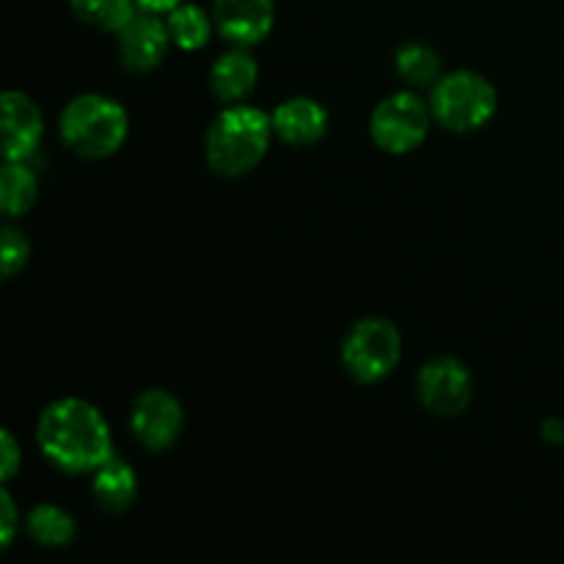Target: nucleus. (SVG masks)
<instances>
[{
  "label": "nucleus",
  "instance_id": "4be33fe9",
  "mask_svg": "<svg viewBox=\"0 0 564 564\" xmlns=\"http://www.w3.org/2000/svg\"><path fill=\"white\" fill-rule=\"evenodd\" d=\"M0 452H3V482H9L22 463V449L9 430H3V435H0Z\"/></svg>",
  "mask_w": 564,
  "mask_h": 564
},
{
  "label": "nucleus",
  "instance_id": "5701e85b",
  "mask_svg": "<svg viewBox=\"0 0 564 564\" xmlns=\"http://www.w3.org/2000/svg\"><path fill=\"white\" fill-rule=\"evenodd\" d=\"M138 9L143 11H154V14H169L171 9H176L180 3H185V0H135Z\"/></svg>",
  "mask_w": 564,
  "mask_h": 564
},
{
  "label": "nucleus",
  "instance_id": "1a4fd4ad",
  "mask_svg": "<svg viewBox=\"0 0 564 564\" xmlns=\"http://www.w3.org/2000/svg\"><path fill=\"white\" fill-rule=\"evenodd\" d=\"M171 44H174V39H171L169 22L154 11L138 9L132 20L119 31L121 64L138 75L158 69L169 55Z\"/></svg>",
  "mask_w": 564,
  "mask_h": 564
},
{
  "label": "nucleus",
  "instance_id": "39448f33",
  "mask_svg": "<svg viewBox=\"0 0 564 564\" xmlns=\"http://www.w3.org/2000/svg\"><path fill=\"white\" fill-rule=\"evenodd\" d=\"M402 358V334L391 319H358L341 341V367L358 383H380Z\"/></svg>",
  "mask_w": 564,
  "mask_h": 564
},
{
  "label": "nucleus",
  "instance_id": "6e6552de",
  "mask_svg": "<svg viewBox=\"0 0 564 564\" xmlns=\"http://www.w3.org/2000/svg\"><path fill=\"white\" fill-rule=\"evenodd\" d=\"M130 427L143 449L169 452L185 427L182 402L165 389H147L132 402Z\"/></svg>",
  "mask_w": 564,
  "mask_h": 564
},
{
  "label": "nucleus",
  "instance_id": "b1692460",
  "mask_svg": "<svg viewBox=\"0 0 564 564\" xmlns=\"http://www.w3.org/2000/svg\"><path fill=\"white\" fill-rule=\"evenodd\" d=\"M545 438L554 441V444H560V441H564V422H560V419H551V422H545Z\"/></svg>",
  "mask_w": 564,
  "mask_h": 564
},
{
  "label": "nucleus",
  "instance_id": "0eeeda50",
  "mask_svg": "<svg viewBox=\"0 0 564 564\" xmlns=\"http://www.w3.org/2000/svg\"><path fill=\"white\" fill-rule=\"evenodd\" d=\"M419 402L433 416H460L474 397L471 372L452 356H438L422 367L416 378Z\"/></svg>",
  "mask_w": 564,
  "mask_h": 564
},
{
  "label": "nucleus",
  "instance_id": "aec40b11",
  "mask_svg": "<svg viewBox=\"0 0 564 564\" xmlns=\"http://www.w3.org/2000/svg\"><path fill=\"white\" fill-rule=\"evenodd\" d=\"M28 257H31V246H28L25 235L20 229H14L11 224H6L3 246H0V270H3V279H14L28 264Z\"/></svg>",
  "mask_w": 564,
  "mask_h": 564
},
{
  "label": "nucleus",
  "instance_id": "f03ea898",
  "mask_svg": "<svg viewBox=\"0 0 564 564\" xmlns=\"http://www.w3.org/2000/svg\"><path fill=\"white\" fill-rule=\"evenodd\" d=\"M273 135V119L262 108L226 105L204 135V158L215 174L237 180L262 163Z\"/></svg>",
  "mask_w": 564,
  "mask_h": 564
},
{
  "label": "nucleus",
  "instance_id": "ddd939ff",
  "mask_svg": "<svg viewBox=\"0 0 564 564\" xmlns=\"http://www.w3.org/2000/svg\"><path fill=\"white\" fill-rule=\"evenodd\" d=\"M259 80V64L251 47H231L209 69V88L226 105L246 102Z\"/></svg>",
  "mask_w": 564,
  "mask_h": 564
},
{
  "label": "nucleus",
  "instance_id": "20e7f679",
  "mask_svg": "<svg viewBox=\"0 0 564 564\" xmlns=\"http://www.w3.org/2000/svg\"><path fill=\"white\" fill-rule=\"evenodd\" d=\"M433 119L449 132H477L499 110V91L485 75L474 69H457L441 75L430 94Z\"/></svg>",
  "mask_w": 564,
  "mask_h": 564
},
{
  "label": "nucleus",
  "instance_id": "423d86ee",
  "mask_svg": "<svg viewBox=\"0 0 564 564\" xmlns=\"http://www.w3.org/2000/svg\"><path fill=\"white\" fill-rule=\"evenodd\" d=\"M433 124V108L416 91H394L378 102L369 119V135L386 154H411L422 147Z\"/></svg>",
  "mask_w": 564,
  "mask_h": 564
},
{
  "label": "nucleus",
  "instance_id": "f8f14e48",
  "mask_svg": "<svg viewBox=\"0 0 564 564\" xmlns=\"http://www.w3.org/2000/svg\"><path fill=\"white\" fill-rule=\"evenodd\" d=\"M273 119L275 138H281L290 147H314L328 135V110L312 97H290L279 102L270 113Z\"/></svg>",
  "mask_w": 564,
  "mask_h": 564
},
{
  "label": "nucleus",
  "instance_id": "f257e3e1",
  "mask_svg": "<svg viewBox=\"0 0 564 564\" xmlns=\"http://www.w3.org/2000/svg\"><path fill=\"white\" fill-rule=\"evenodd\" d=\"M36 446L66 474H94L113 457L108 422L97 405L80 397H61L39 413Z\"/></svg>",
  "mask_w": 564,
  "mask_h": 564
},
{
  "label": "nucleus",
  "instance_id": "9d476101",
  "mask_svg": "<svg viewBox=\"0 0 564 564\" xmlns=\"http://www.w3.org/2000/svg\"><path fill=\"white\" fill-rule=\"evenodd\" d=\"M213 20L231 47H253L273 31L275 0H213Z\"/></svg>",
  "mask_w": 564,
  "mask_h": 564
},
{
  "label": "nucleus",
  "instance_id": "6ab92c4d",
  "mask_svg": "<svg viewBox=\"0 0 564 564\" xmlns=\"http://www.w3.org/2000/svg\"><path fill=\"white\" fill-rule=\"evenodd\" d=\"M72 14L105 33H119L138 11L135 0H69Z\"/></svg>",
  "mask_w": 564,
  "mask_h": 564
},
{
  "label": "nucleus",
  "instance_id": "a211bd4d",
  "mask_svg": "<svg viewBox=\"0 0 564 564\" xmlns=\"http://www.w3.org/2000/svg\"><path fill=\"white\" fill-rule=\"evenodd\" d=\"M397 75L413 88H433L441 80V55L424 42H408L397 50Z\"/></svg>",
  "mask_w": 564,
  "mask_h": 564
},
{
  "label": "nucleus",
  "instance_id": "2eb2a0df",
  "mask_svg": "<svg viewBox=\"0 0 564 564\" xmlns=\"http://www.w3.org/2000/svg\"><path fill=\"white\" fill-rule=\"evenodd\" d=\"M39 182L25 160H6L0 171V207L9 220L22 218L36 204Z\"/></svg>",
  "mask_w": 564,
  "mask_h": 564
},
{
  "label": "nucleus",
  "instance_id": "412c9836",
  "mask_svg": "<svg viewBox=\"0 0 564 564\" xmlns=\"http://www.w3.org/2000/svg\"><path fill=\"white\" fill-rule=\"evenodd\" d=\"M20 529V516H17V505L11 499L9 490H0V545L9 549L14 543V534Z\"/></svg>",
  "mask_w": 564,
  "mask_h": 564
},
{
  "label": "nucleus",
  "instance_id": "7ed1b4c3",
  "mask_svg": "<svg viewBox=\"0 0 564 564\" xmlns=\"http://www.w3.org/2000/svg\"><path fill=\"white\" fill-rule=\"evenodd\" d=\"M61 141L86 160H102L119 152L130 132V116L108 94H77L61 110Z\"/></svg>",
  "mask_w": 564,
  "mask_h": 564
},
{
  "label": "nucleus",
  "instance_id": "9b49d317",
  "mask_svg": "<svg viewBox=\"0 0 564 564\" xmlns=\"http://www.w3.org/2000/svg\"><path fill=\"white\" fill-rule=\"evenodd\" d=\"M0 110H3V158L28 160L42 143V110L25 91H6L0 97Z\"/></svg>",
  "mask_w": 564,
  "mask_h": 564
},
{
  "label": "nucleus",
  "instance_id": "dca6fc26",
  "mask_svg": "<svg viewBox=\"0 0 564 564\" xmlns=\"http://www.w3.org/2000/svg\"><path fill=\"white\" fill-rule=\"evenodd\" d=\"M25 529L33 543L44 549H64L75 540L77 523L64 507L58 505H36L25 518Z\"/></svg>",
  "mask_w": 564,
  "mask_h": 564
},
{
  "label": "nucleus",
  "instance_id": "4468645a",
  "mask_svg": "<svg viewBox=\"0 0 564 564\" xmlns=\"http://www.w3.org/2000/svg\"><path fill=\"white\" fill-rule=\"evenodd\" d=\"M91 494L105 512L130 510L138 496L135 468L113 455L94 471Z\"/></svg>",
  "mask_w": 564,
  "mask_h": 564
},
{
  "label": "nucleus",
  "instance_id": "f3484780",
  "mask_svg": "<svg viewBox=\"0 0 564 564\" xmlns=\"http://www.w3.org/2000/svg\"><path fill=\"white\" fill-rule=\"evenodd\" d=\"M165 22H169L174 44L180 50H185V53L202 50L204 44L209 42V36L215 33L213 11H204L202 6L187 3V0L176 6V9H171L169 14H165Z\"/></svg>",
  "mask_w": 564,
  "mask_h": 564
}]
</instances>
